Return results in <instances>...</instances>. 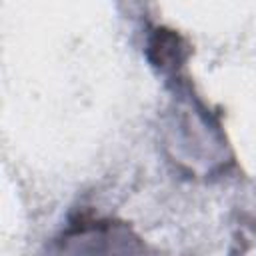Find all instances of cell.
<instances>
[{"mask_svg":"<svg viewBox=\"0 0 256 256\" xmlns=\"http://www.w3.org/2000/svg\"><path fill=\"white\" fill-rule=\"evenodd\" d=\"M62 252H88V254H122L140 252L144 246L134 232L110 220H80L72 224L62 238H58Z\"/></svg>","mask_w":256,"mask_h":256,"instance_id":"6da1fadb","label":"cell"},{"mask_svg":"<svg viewBox=\"0 0 256 256\" xmlns=\"http://www.w3.org/2000/svg\"><path fill=\"white\" fill-rule=\"evenodd\" d=\"M148 52H150V60L154 62V66H158L164 72L168 70L174 72L176 68H180L190 54L188 44L176 32L166 30V28H158L152 34Z\"/></svg>","mask_w":256,"mask_h":256,"instance_id":"7a4b0ae2","label":"cell"}]
</instances>
